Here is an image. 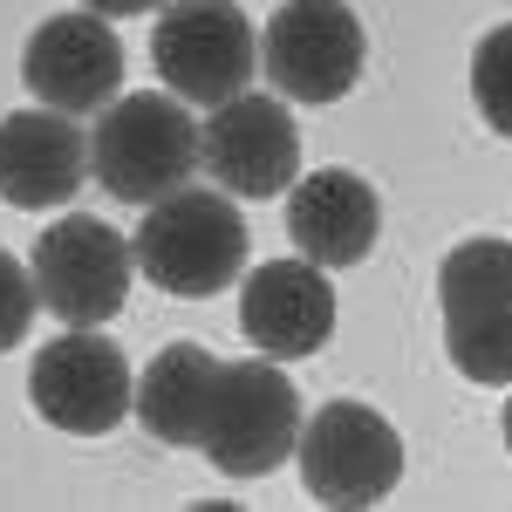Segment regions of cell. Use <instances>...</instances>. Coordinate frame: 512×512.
Wrapping results in <instances>:
<instances>
[{
    "label": "cell",
    "mask_w": 512,
    "mask_h": 512,
    "mask_svg": "<svg viewBox=\"0 0 512 512\" xmlns=\"http://www.w3.org/2000/svg\"><path fill=\"white\" fill-rule=\"evenodd\" d=\"M89 178V130H76V117L62 110H14L0 117V198L21 212H48L62 198L82 192Z\"/></svg>",
    "instance_id": "14"
},
{
    "label": "cell",
    "mask_w": 512,
    "mask_h": 512,
    "mask_svg": "<svg viewBox=\"0 0 512 512\" xmlns=\"http://www.w3.org/2000/svg\"><path fill=\"white\" fill-rule=\"evenodd\" d=\"M212 383H219V355L198 342H164L151 355V369L130 390V417L144 424L151 444L171 451H198L205 437V410H212Z\"/></svg>",
    "instance_id": "15"
},
{
    "label": "cell",
    "mask_w": 512,
    "mask_h": 512,
    "mask_svg": "<svg viewBox=\"0 0 512 512\" xmlns=\"http://www.w3.org/2000/svg\"><path fill=\"white\" fill-rule=\"evenodd\" d=\"M437 315L465 383H512V239H465L444 253Z\"/></svg>",
    "instance_id": "5"
},
{
    "label": "cell",
    "mask_w": 512,
    "mask_h": 512,
    "mask_svg": "<svg viewBox=\"0 0 512 512\" xmlns=\"http://www.w3.org/2000/svg\"><path fill=\"white\" fill-rule=\"evenodd\" d=\"M130 390H137L130 355L110 335H96V328H69L62 342H48L28 362V403H35V417L55 424V431H69V437L117 431L123 417H130Z\"/></svg>",
    "instance_id": "9"
},
{
    "label": "cell",
    "mask_w": 512,
    "mask_h": 512,
    "mask_svg": "<svg viewBox=\"0 0 512 512\" xmlns=\"http://www.w3.org/2000/svg\"><path fill=\"white\" fill-rule=\"evenodd\" d=\"M151 62L171 96L185 103H226L260 76V28L246 21L239 0H164Z\"/></svg>",
    "instance_id": "6"
},
{
    "label": "cell",
    "mask_w": 512,
    "mask_h": 512,
    "mask_svg": "<svg viewBox=\"0 0 512 512\" xmlns=\"http://www.w3.org/2000/svg\"><path fill=\"white\" fill-rule=\"evenodd\" d=\"M376 233H383V198L362 171L328 164V171H308L287 185V239L301 260H315L328 274L355 267V260H369Z\"/></svg>",
    "instance_id": "13"
},
{
    "label": "cell",
    "mask_w": 512,
    "mask_h": 512,
    "mask_svg": "<svg viewBox=\"0 0 512 512\" xmlns=\"http://www.w3.org/2000/svg\"><path fill=\"white\" fill-rule=\"evenodd\" d=\"M239 335L274 362H301L335 335V287L315 260H267L239 280Z\"/></svg>",
    "instance_id": "12"
},
{
    "label": "cell",
    "mask_w": 512,
    "mask_h": 512,
    "mask_svg": "<svg viewBox=\"0 0 512 512\" xmlns=\"http://www.w3.org/2000/svg\"><path fill=\"white\" fill-rule=\"evenodd\" d=\"M301 417H308L301 390H294V376L280 369L274 355H260V362H219L198 451L212 458V472L260 478V472H274L280 458H294Z\"/></svg>",
    "instance_id": "4"
},
{
    "label": "cell",
    "mask_w": 512,
    "mask_h": 512,
    "mask_svg": "<svg viewBox=\"0 0 512 512\" xmlns=\"http://www.w3.org/2000/svg\"><path fill=\"white\" fill-rule=\"evenodd\" d=\"M21 82H28L35 103L62 110V117H96L123 89V41L89 7L48 14L21 48Z\"/></svg>",
    "instance_id": "11"
},
{
    "label": "cell",
    "mask_w": 512,
    "mask_h": 512,
    "mask_svg": "<svg viewBox=\"0 0 512 512\" xmlns=\"http://www.w3.org/2000/svg\"><path fill=\"white\" fill-rule=\"evenodd\" d=\"M294 465L315 506L362 512L376 499H390L403 478V437L383 410L355 403V396H328L315 417H301L294 437Z\"/></svg>",
    "instance_id": "3"
},
{
    "label": "cell",
    "mask_w": 512,
    "mask_h": 512,
    "mask_svg": "<svg viewBox=\"0 0 512 512\" xmlns=\"http://www.w3.org/2000/svg\"><path fill=\"white\" fill-rule=\"evenodd\" d=\"M198 164L233 198H280L301 178V130L267 89H239L198 123Z\"/></svg>",
    "instance_id": "10"
},
{
    "label": "cell",
    "mask_w": 512,
    "mask_h": 512,
    "mask_svg": "<svg viewBox=\"0 0 512 512\" xmlns=\"http://www.w3.org/2000/svg\"><path fill=\"white\" fill-rule=\"evenodd\" d=\"M369 62V41L349 0H287L260 28V69L294 103H342Z\"/></svg>",
    "instance_id": "8"
},
{
    "label": "cell",
    "mask_w": 512,
    "mask_h": 512,
    "mask_svg": "<svg viewBox=\"0 0 512 512\" xmlns=\"http://www.w3.org/2000/svg\"><path fill=\"white\" fill-rule=\"evenodd\" d=\"M512 390V383H506ZM499 424H506V451H512V396H506V417H499Z\"/></svg>",
    "instance_id": "19"
},
{
    "label": "cell",
    "mask_w": 512,
    "mask_h": 512,
    "mask_svg": "<svg viewBox=\"0 0 512 512\" xmlns=\"http://www.w3.org/2000/svg\"><path fill=\"white\" fill-rule=\"evenodd\" d=\"M198 171V123L185 110V96H158V89H137V96H110L96 110L89 130V178L110 198L130 205H151V198L192 185Z\"/></svg>",
    "instance_id": "2"
},
{
    "label": "cell",
    "mask_w": 512,
    "mask_h": 512,
    "mask_svg": "<svg viewBox=\"0 0 512 512\" xmlns=\"http://www.w3.org/2000/svg\"><path fill=\"white\" fill-rule=\"evenodd\" d=\"M130 253H137V274L151 287L205 301V294H219L246 274V212L233 205V192L178 185V192L144 205Z\"/></svg>",
    "instance_id": "1"
},
{
    "label": "cell",
    "mask_w": 512,
    "mask_h": 512,
    "mask_svg": "<svg viewBox=\"0 0 512 512\" xmlns=\"http://www.w3.org/2000/svg\"><path fill=\"white\" fill-rule=\"evenodd\" d=\"M472 103L499 137H512V21L472 48Z\"/></svg>",
    "instance_id": "16"
},
{
    "label": "cell",
    "mask_w": 512,
    "mask_h": 512,
    "mask_svg": "<svg viewBox=\"0 0 512 512\" xmlns=\"http://www.w3.org/2000/svg\"><path fill=\"white\" fill-rule=\"evenodd\" d=\"M41 315V294H35V274L14 260V253H0V355L21 349V335L35 328Z\"/></svg>",
    "instance_id": "17"
},
{
    "label": "cell",
    "mask_w": 512,
    "mask_h": 512,
    "mask_svg": "<svg viewBox=\"0 0 512 512\" xmlns=\"http://www.w3.org/2000/svg\"><path fill=\"white\" fill-rule=\"evenodd\" d=\"M89 14H103V21H130V14H158L164 0H82Z\"/></svg>",
    "instance_id": "18"
},
{
    "label": "cell",
    "mask_w": 512,
    "mask_h": 512,
    "mask_svg": "<svg viewBox=\"0 0 512 512\" xmlns=\"http://www.w3.org/2000/svg\"><path fill=\"white\" fill-rule=\"evenodd\" d=\"M28 274H35V294L55 321H69V328H103V321H117L123 301H130L137 253H130V239H123L110 219L69 212V219H55V226L35 239Z\"/></svg>",
    "instance_id": "7"
}]
</instances>
